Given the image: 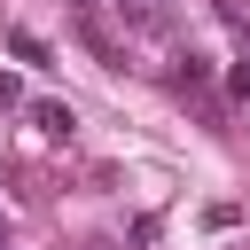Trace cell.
Listing matches in <instances>:
<instances>
[{"label":"cell","mask_w":250,"mask_h":250,"mask_svg":"<svg viewBox=\"0 0 250 250\" xmlns=\"http://www.w3.org/2000/svg\"><path fill=\"white\" fill-rule=\"evenodd\" d=\"M70 16H78V39H86L94 55H117V47H109V31H102V16H94V0H70Z\"/></svg>","instance_id":"6da1fadb"},{"label":"cell","mask_w":250,"mask_h":250,"mask_svg":"<svg viewBox=\"0 0 250 250\" xmlns=\"http://www.w3.org/2000/svg\"><path fill=\"white\" fill-rule=\"evenodd\" d=\"M31 125H39L47 141H70V109H62V102H31Z\"/></svg>","instance_id":"7a4b0ae2"},{"label":"cell","mask_w":250,"mask_h":250,"mask_svg":"<svg viewBox=\"0 0 250 250\" xmlns=\"http://www.w3.org/2000/svg\"><path fill=\"white\" fill-rule=\"evenodd\" d=\"M8 47H16V62H47V39H39V31H16Z\"/></svg>","instance_id":"3957f363"},{"label":"cell","mask_w":250,"mask_h":250,"mask_svg":"<svg viewBox=\"0 0 250 250\" xmlns=\"http://www.w3.org/2000/svg\"><path fill=\"white\" fill-rule=\"evenodd\" d=\"M0 234H8V227H0Z\"/></svg>","instance_id":"52a82bcc"},{"label":"cell","mask_w":250,"mask_h":250,"mask_svg":"<svg viewBox=\"0 0 250 250\" xmlns=\"http://www.w3.org/2000/svg\"><path fill=\"white\" fill-rule=\"evenodd\" d=\"M117 8H125V16H133V23H148V16H156V8H148V0H117Z\"/></svg>","instance_id":"8992f818"},{"label":"cell","mask_w":250,"mask_h":250,"mask_svg":"<svg viewBox=\"0 0 250 250\" xmlns=\"http://www.w3.org/2000/svg\"><path fill=\"white\" fill-rule=\"evenodd\" d=\"M0 109H23V78H8V70H0Z\"/></svg>","instance_id":"5b68a950"},{"label":"cell","mask_w":250,"mask_h":250,"mask_svg":"<svg viewBox=\"0 0 250 250\" xmlns=\"http://www.w3.org/2000/svg\"><path fill=\"white\" fill-rule=\"evenodd\" d=\"M227 86H234V102L250 109V62H234V70H227Z\"/></svg>","instance_id":"277c9868"}]
</instances>
